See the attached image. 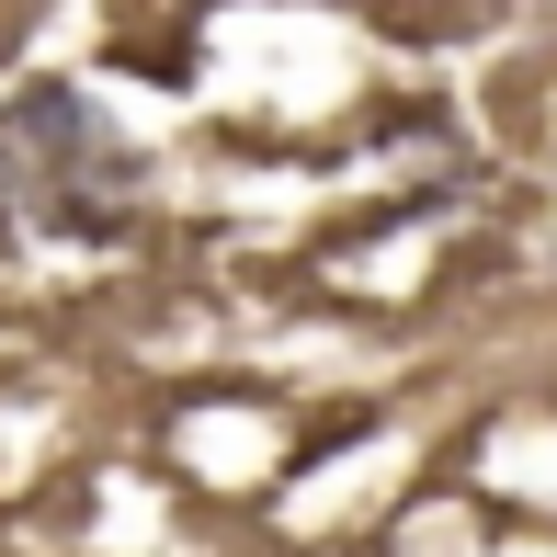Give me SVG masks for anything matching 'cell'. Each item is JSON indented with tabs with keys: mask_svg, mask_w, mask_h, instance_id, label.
Masks as SVG:
<instances>
[{
	"mask_svg": "<svg viewBox=\"0 0 557 557\" xmlns=\"http://www.w3.org/2000/svg\"><path fill=\"white\" fill-rule=\"evenodd\" d=\"M148 206V148L81 81L0 103V239L12 250H114Z\"/></svg>",
	"mask_w": 557,
	"mask_h": 557,
	"instance_id": "1",
	"label": "cell"
}]
</instances>
